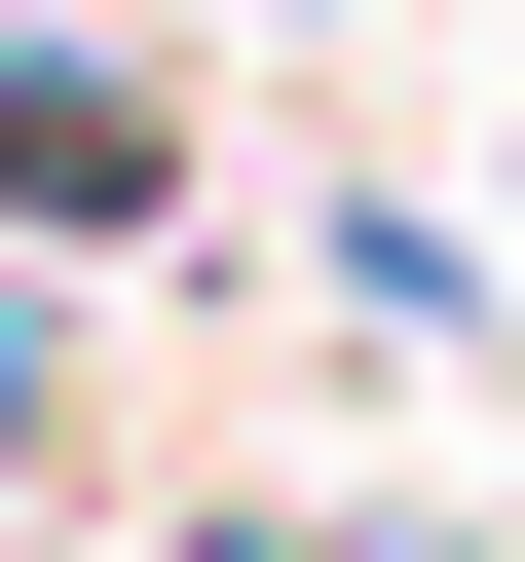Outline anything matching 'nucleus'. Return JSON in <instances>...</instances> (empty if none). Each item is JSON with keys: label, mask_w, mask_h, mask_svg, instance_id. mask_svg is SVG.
<instances>
[{"label": "nucleus", "mask_w": 525, "mask_h": 562, "mask_svg": "<svg viewBox=\"0 0 525 562\" xmlns=\"http://www.w3.org/2000/svg\"><path fill=\"white\" fill-rule=\"evenodd\" d=\"M150 225H188V113L113 38H0V262H150Z\"/></svg>", "instance_id": "obj_1"}]
</instances>
